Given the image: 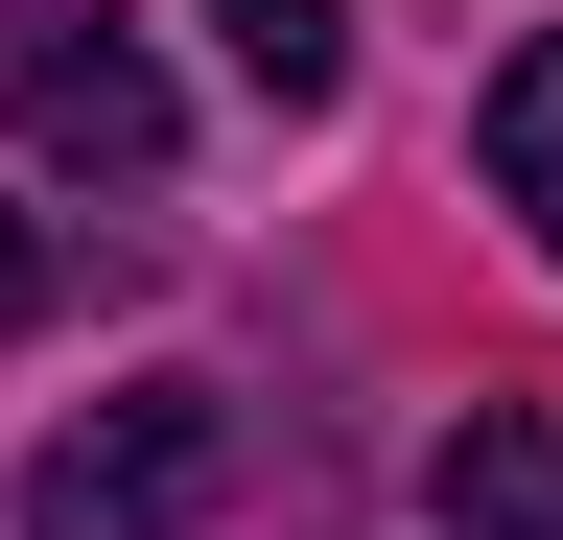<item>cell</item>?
<instances>
[{"label":"cell","instance_id":"1","mask_svg":"<svg viewBox=\"0 0 563 540\" xmlns=\"http://www.w3.org/2000/svg\"><path fill=\"white\" fill-rule=\"evenodd\" d=\"M0 142L70 165V188H141L188 142V95H165V47H141L118 0H0Z\"/></svg>","mask_w":563,"mask_h":540},{"label":"cell","instance_id":"2","mask_svg":"<svg viewBox=\"0 0 563 540\" xmlns=\"http://www.w3.org/2000/svg\"><path fill=\"white\" fill-rule=\"evenodd\" d=\"M211 494H235V399H211V376H141V399H95V423H47L24 540H188Z\"/></svg>","mask_w":563,"mask_h":540},{"label":"cell","instance_id":"3","mask_svg":"<svg viewBox=\"0 0 563 540\" xmlns=\"http://www.w3.org/2000/svg\"><path fill=\"white\" fill-rule=\"evenodd\" d=\"M422 517L446 540H563V399H470L446 470H422Z\"/></svg>","mask_w":563,"mask_h":540},{"label":"cell","instance_id":"4","mask_svg":"<svg viewBox=\"0 0 563 540\" xmlns=\"http://www.w3.org/2000/svg\"><path fill=\"white\" fill-rule=\"evenodd\" d=\"M493 188H517V235L563 258V24L517 47V71H493Z\"/></svg>","mask_w":563,"mask_h":540},{"label":"cell","instance_id":"5","mask_svg":"<svg viewBox=\"0 0 563 540\" xmlns=\"http://www.w3.org/2000/svg\"><path fill=\"white\" fill-rule=\"evenodd\" d=\"M211 24H235L258 118H329V95H352V24H329V0H211Z\"/></svg>","mask_w":563,"mask_h":540},{"label":"cell","instance_id":"6","mask_svg":"<svg viewBox=\"0 0 563 540\" xmlns=\"http://www.w3.org/2000/svg\"><path fill=\"white\" fill-rule=\"evenodd\" d=\"M47 306H70V235H47V212H0V329H47Z\"/></svg>","mask_w":563,"mask_h":540}]
</instances>
